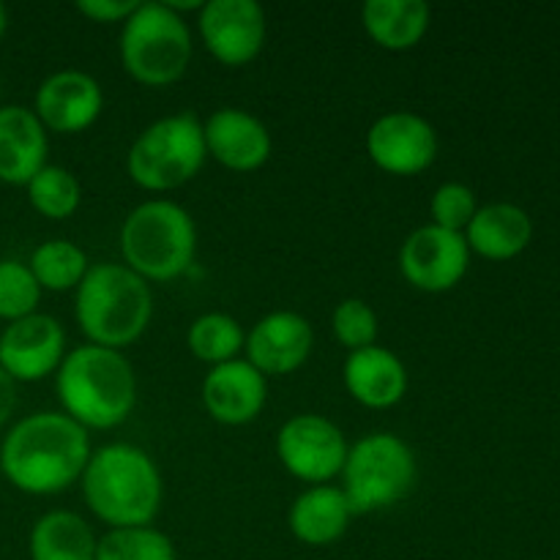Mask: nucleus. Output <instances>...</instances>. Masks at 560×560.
Listing matches in <instances>:
<instances>
[{"label": "nucleus", "mask_w": 560, "mask_h": 560, "mask_svg": "<svg viewBox=\"0 0 560 560\" xmlns=\"http://www.w3.org/2000/svg\"><path fill=\"white\" fill-rule=\"evenodd\" d=\"M153 317L151 284L124 262L88 268L74 290V320L88 345L124 350L148 331Z\"/></svg>", "instance_id": "obj_4"}, {"label": "nucleus", "mask_w": 560, "mask_h": 560, "mask_svg": "<svg viewBox=\"0 0 560 560\" xmlns=\"http://www.w3.org/2000/svg\"><path fill=\"white\" fill-rule=\"evenodd\" d=\"M27 268L36 277L42 293L44 290H49V293H66V290L80 288L91 262H88L85 249L77 246L74 241L52 238L44 241V244H38L33 249Z\"/></svg>", "instance_id": "obj_24"}, {"label": "nucleus", "mask_w": 560, "mask_h": 560, "mask_svg": "<svg viewBox=\"0 0 560 560\" xmlns=\"http://www.w3.org/2000/svg\"><path fill=\"white\" fill-rule=\"evenodd\" d=\"M96 560H178L175 545L153 525L140 528H109L98 536Z\"/></svg>", "instance_id": "obj_27"}, {"label": "nucleus", "mask_w": 560, "mask_h": 560, "mask_svg": "<svg viewBox=\"0 0 560 560\" xmlns=\"http://www.w3.org/2000/svg\"><path fill=\"white\" fill-rule=\"evenodd\" d=\"M5 27H9V11H5V5L0 3V38L5 36Z\"/></svg>", "instance_id": "obj_33"}, {"label": "nucleus", "mask_w": 560, "mask_h": 560, "mask_svg": "<svg viewBox=\"0 0 560 560\" xmlns=\"http://www.w3.org/2000/svg\"><path fill=\"white\" fill-rule=\"evenodd\" d=\"M208 156L233 173H255L271 159L273 140L257 115L238 107H222L202 124Z\"/></svg>", "instance_id": "obj_17"}, {"label": "nucleus", "mask_w": 560, "mask_h": 560, "mask_svg": "<svg viewBox=\"0 0 560 560\" xmlns=\"http://www.w3.org/2000/svg\"><path fill=\"white\" fill-rule=\"evenodd\" d=\"M42 288L27 262L0 260V320L14 323L38 312Z\"/></svg>", "instance_id": "obj_28"}, {"label": "nucleus", "mask_w": 560, "mask_h": 560, "mask_svg": "<svg viewBox=\"0 0 560 560\" xmlns=\"http://www.w3.org/2000/svg\"><path fill=\"white\" fill-rule=\"evenodd\" d=\"M377 328H381V323H377L375 310L364 299L339 301L331 315L334 337L350 353L377 345Z\"/></svg>", "instance_id": "obj_29"}, {"label": "nucleus", "mask_w": 560, "mask_h": 560, "mask_svg": "<svg viewBox=\"0 0 560 560\" xmlns=\"http://www.w3.org/2000/svg\"><path fill=\"white\" fill-rule=\"evenodd\" d=\"M366 153L383 173L413 178L435 164L438 131L419 113H386L366 131Z\"/></svg>", "instance_id": "obj_11"}, {"label": "nucleus", "mask_w": 560, "mask_h": 560, "mask_svg": "<svg viewBox=\"0 0 560 560\" xmlns=\"http://www.w3.org/2000/svg\"><path fill=\"white\" fill-rule=\"evenodd\" d=\"M118 52L131 80L148 88H167L186 74L195 49L184 16L170 11L162 0H148L120 27Z\"/></svg>", "instance_id": "obj_6"}, {"label": "nucleus", "mask_w": 560, "mask_h": 560, "mask_svg": "<svg viewBox=\"0 0 560 560\" xmlns=\"http://www.w3.org/2000/svg\"><path fill=\"white\" fill-rule=\"evenodd\" d=\"M315 348V328L304 315L290 310L260 317L246 334L244 359L266 377L293 375Z\"/></svg>", "instance_id": "obj_15"}, {"label": "nucleus", "mask_w": 560, "mask_h": 560, "mask_svg": "<svg viewBox=\"0 0 560 560\" xmlns=\"http://www.w3.org/2000/svg\"><path fill=\"white\" fill-rule=\"evenodd\" d=\"M206 159L202 120L191 113H175L137 135L126 153V170L140 189L162 195L195 180Z\"/></svg>", "instance_id": "obj_7"}, {"label": "nucleus", "mask_w": 560, "mask_h": 560, "mask_svg": "<svg viewBox=\"0 0 560 560\" xmlns=\"http://www.w3.org/2000/svg\"><path fill=\"white\" fill-rule=\"evenodd\" d=\"M120 255L145 282H170L186 273L197 255L191 213L173 200H145L124 219Z\"/></svg>", "instance_id": "obj_5"}, {"label": "nucleus", "mask_w": 560, "mask_h": 560, "mask_svg": "<svg viewBox=\"0 0 560 560\" xmlns=\"http://www.w3.org/2000/svg\"><path fill=\"white\" fill-rule=\"evenodd\" d=\"M33 113L55 135H80L91 129L104 109V91L88 71L63 69L38 85Z\"/></svg>", "instance_id": "obj_14"}, {"label": "nucleus", "mask_w": 560, "mask_h": 560, "mask_svg": "<svg viewBox=\"0 0 560 560\" xmlns=\"http://www.w3.org/2000/svg\"><path fill=\"white\" fill-rule=\"evenodd\" d=\"M479 211V200H476V191L468 184H459V180H448L435 189L430 200V213L432 222L443 230H452V233H465V228L470 224V219Z\"/></svg>", "instance_id": "obj_30"}, {"label": "nucleus", "mask_w": 560, "mask_h": 560, "mask_svg": "<svg viewBox=\"0 0 560 560\" xmlns=\"http://www.w3.org/2000/svg\"><path fill=\"white\" fill-rule=\"evenodd\" d=\"M25 191L33 211L44 219H52V222H63L80 211V180L71 170L60 167V164H47V167L38 170L31 184L25 186Z\"/></svg>", "instance_id": "obj_26"}, {"label": "nucleus", "mask_w": 560, "mask_h": 560, "mask_svg": "<svg viewBox=\"0 0 560 560\" xmlns=\"http://www.w3.org/2000/svg\"><path fill=\"white\" fill-rule=\"evenodd\" d=\"M202 405L217 424L246 427L262 413L268 399V377L246 359L211 366L200 388Z\"/></svg>", "instance_id": "obj_16"}, {"label": "nucleus", "mask_w": 560, "mask_h": 560, "mask_svg": "<svg viewBox=\"0 0 560 560\" xmlns=\"http://www.w3.org/2000/svg\"><path fill=\"white\" fill-rule=\"evenodd\" d=\"M186 345H189L191 355L202 364H228V361L241 359L246 345V331L233 315L224 312H206L191 323L189 334H186Z\"/></svg>", "instance_id": "obj_25"}, {"label": "nucleus", "mask_w": 560, "mask_h": 560, "mask_svg": "<svg viewBox=\"0 0 560 560\" xmlns=\"http://www.w3.org/2000/svg\"><path fill=\"white\" fill-rule=\"evenodd\" d=\"M66 353L63 326L44 312L9 323L0 334V370L16 383H36L55 375Z\"/></svg>", "instance_id": "obj_13"}, {"label": "nucleus", "mask_w": 560, "mask_h": 560, "mask_svg": "<svg viewBox=\"0 0 560 560\" xmlns=\"http://www.w3.org/2000/svg\"><path fill=\"white\" fill-rule=\"evenodd\" d=\"M88 509L109 528L153 525L164 498V481L151 454L129 443L91 452L80 479Z\"/></svg>", "instance_id": "obj_3"}, {"label": "nucleus", "mask_w": 560, "mask_h": 560, "mask_svg": "<svg viewBox=\"0 0 560 560\" xmlns=\"http://www.w3.org/2000/svg\"><path fill=\"white\" fill-rule=\"evenodd\" d=\"M353 520L342 487L317 485L301 492L288 514L290 534L306 547H328L342 539Z\"/></svg>", "instance_id": "obj_21"}, {"label": "nucleus", "mask_w": 560, "mask_h": 560, "mask_svg": "<svg viewBox=\"0 0 560 560\" xmlns=\"http://www.w3.org/2000/svg\"><path fill=\"white\" fill-rule=\"evenodd\" d=\"M470 268V249L463 233L438 224L413 230L399 246V273L421 293H448L465 279Z\"/></svg>", "instance_id": "obj_10"}, {"label": "nucleus", "mask_w": 560, "mask_h": 560, "mask_svg": "<svg viewBox=\"0 0 560 560\" xmlns=\"http://www.w3.org/2000/svg\"><path fill=\"white\" fill-rule=\"evenodd\" d=\"M342 492L353 514H375L397 506L419 479L416 454L394 432H372L348 448Z\"/></svg>", "instance_id": "obj_8"}, {"label": "nucleus", "mask_w": 560, "mask_h": 560, "mask_svg": "<svg viewBox=\"0 0 560 560\" xmlns=\"http://www.w3.org/2000/svg\"><path fill=\"white\" fill-rule=\"evenodd\" d=\"M47 129L31 107L0 104V184L27 186L47 167Z\"/></svg>", "instance_id": "obj_18"}, {"label": "nucleus", "mask_w": 560, "mask_h": 560, "mask_svg": "<svg viewBox=\"0 0 560 560\" xmlns=\"http://www.w3.org/2000/svg\"><path fill=\"white\" fill-rule=\"evenodd\" d=\"M58 402L85 430H115L137 405V375L120 350L80 345L55 372Z\"/></svg>", "instance_id": "obj_2"}, {"label": "nucleus", "mask_w": 560, "mask_h": 560, "mask_svg": "<svg viewBox=\"0 0 560 560\" xmlns=\"http://www.w3.org/2000/svg\"><path fill=\"white\" fill-rule=\"evenodd\" d=\"M342 381L350 397L372 410L394 408L408 394V370L402 359L381 345L348 353Z\"/></svg>", "instance_id": "obj_19"}, {"label": "nucleus", "mask_w": 560, "mask_h": 560, "mask_svg": "<svg viewBox=\"0 0 560 560\" xmlns=\"http://www.w3.org/2000/svg\"><path fill=\"white\" fill-rule=\"evenodd\" d=\"M432 11L424 0H366L361 25L366 36L388 52H408L427 36Z\"/></svg>", "instance_id": "obj_22"}, {"label": "nucleus", "mask_w": 560, "mask_h": 560, "mask_svg": "<svg viewBox=\"0 0 560 560\" xmlns=\"http://www.w3.org/2000/svg\"><path fill=\"white\" fill-rule=\"evenodd\" d=\"M463 235L470 255L476 252L485 260L503 262L528 249L534 238V222L528 211L514 202H490L476 211Z\"/></svg>", "instance_id": "obj_20"}, {"label": "nucleus", "mask_w": 560, "mask_h": 560, "mask_svg": "<svg viewBox=\"0 0 560 560\" xmlns=\"http://www.w3.org/2000/svg\"><path fill=\"white\" fill-rule=\"evenodd\" d=\"M208 52L224 66L252 63L266 44V11L255 0H208L197 16Z\"/></svg>", "instance_id": "obj_12"}, {"label": "nucleus", "mask_w": 560, "mask_h": 560, "mask_svg": "<svg viewBox=\"0 0 560 560\" xmlns=\"http://www.w3.org/2000/svg\"><path fill=\"white\" fill-rule=\"evenodd\" d=\"M88 459V430L63 410L25 416L0 443V474L25 495H58L69 490L82 479Z\"/></svg>", "instance_id": "obj_1"}, {"label": "nucleus", "mask_w": 560, "mask_h": 560, "mask_svg": "<svg viewBox=\"0 0 560 560\" xmlns=\"http://www.w3.org/2000/svg\"><path fill=\"white\" fill-rule=\"evenodd\" d=\"M96 545L91 525L66 509L42 514L27 536L31 560H96Z\"/></svg>", "instance_id": "obj_23"}, {"label": "nucleus", "mask_w": 560, "mask_h": 560, "mask_svg": "<svg viewBox=\"0 0 560 560\" xmlns=\"http://www.w3.org/2000/svg\"><path fill=\"white\" fill-rule=\"evenodd\" d=\"M16 386H20V383L0 370V427L9 424L11 416H14L16 410V402H20V392H16Z\"/></svg>", "instance_id": "obj_32"}, {"label": "nucleus", "mask_w": 560, "mask_h": 560, "mask_svg": "<svg viewBox=\"0 0 560 560\" xmlns=\"http://www.w3.org/2000/svg\"><path fill=\"white\" fill-rule=\"evenodd\" d=\"M350 443L331 419L301 413L284 421L277 435V457L293 479L310 487L337 479L348 459Z\"/></svg>", "instance_id": "obj_9"}, {"label": "nucleus", "mask_w": 560, "mask_h": 560, "mask_svg": "<svg viewBox=\"0 0 560 560\" xmlns=\"http://www.w3.org/2000/svg\"><path fill=\"white\" fill-rule=\"evenodd\" d=\"M140 0H77L74 9L91 22H120L124 25Z\"/></svg>", "instance_id": "obj_31"}]
</instances>
